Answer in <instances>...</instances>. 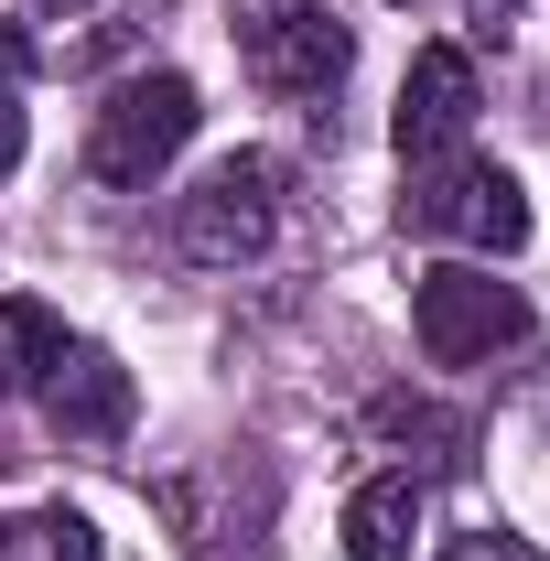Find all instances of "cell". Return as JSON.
I'll return each mask as SVG.
<instances>
[{"label":"cell","mask_w":550,"mask_h":561,"mask_svg":"<svg viewBox=\"0 0 550 561\" xmlns=\"http://www.w3.org/2000/svg\"><path fill=\"white\" fill-rule=\"evenodd\" d=\"M11 173H22V108L0 98V184H11Z\"/></svg>","instance_id":"13"},{"label":"cell","mask_w":550,"mask_h":561,"mask_svg":"<svg viewBox=\"0 0 550 561\" xmlns=\"http://www.w3.org/2000/svg\"><path fill=\"white\" fill-rule=\"evenodd\" d=\"M400 227H411V238H454V249H485V260H507V249H529V195H518V173L443 151V162H411Z\"/></svg>","instance_id":"4"},{"label":"cell","mask_w":550,"mask_h":561,"mask_svg":"<svg viewBox=\"0 0 550 561\" xmlns=\"http://www.w3.org/2000/svg\"><path fill=\"white\" fill-rule=\"evenodd\" d=\"M443 561H540V551H529L518 529H465V540H454Z\"/></svg>","instance_id":"11"},{"label":"cell","mask_w":550,"mask_h":561,"mask_svg":"<svg viewBox=\"0 0 550 561\" xmlns=\"http://www.w3.org/2000/svg\"><path fill=\"white\" fill-rule=\"evenodd\" d=\"M421 518H432V486H421L411 465H389V476H367V486L345 496V551L356 561H411Z\"/></svg>","instance_id":"8"},{"label":"cell","mask_w":550,"mask_h":561,"mask_svg":"<svg viewBox=\"0 0 550 561\" xmlns=\"http://www.w3.org/2000/svg\"><path fill=\"white\" fill-rule=\"evenodd\" d=\"M411 335H421L432 367H475V356H496V346H518V335H529V302H518V280L465 271V260H454V271H421Z\"/></svg>","instance_id":"5"},{"label":"cell","mask_w":550,"mask_h":561,"mask_svg":"<svg viewBox=\"0 0 550 561\" xmlns=\"http://www.w3.org/2000/svg\"><path fill=\"white\" fill-rule=\"evenodd\" d=\"M22 11H44V22H66V11H87V0H22Z\"/></svg>","instance_id":"14"},{"label":"cell","mask_w":550,"mask_h":561,"mask_svg":"<svg viewBox=\"0 0 550 561\" xmlns=\"http://www.w3.org/2000/svg\"><path fill=\"white\" fill-rule=\"evenodd\" d=\"M206 119V98H195V76L151 66L130 87H108V108H98V130H87V184H108V195H140L184 140Z\"/></svg>","instance_id":"3"},{"label":"cell","mask_w":550,"mask_h":561,"mask_svg":"<svg viewBox=\"0 0 550 561\" xmlns=\"http://www.w3.org/2000/svg\"><path fill=\"white\" fill-rule=\"evenodd\" d=\"M44 421H55V443H119L130 432V367L108 346H66V367L44 378Z\"/></svg>","instance_id":"7"},{"label":"cell","mask_w":550,"mask_h":561,"mask_svg":"<svg viewBox=\"0 0 550 561\" xmlns=\"http://www.w3.org/2000/svg\"><path fill=\"white\" fill-rule=\"evenodd\" d=\"M22 76H33V44H22V33H11V22H0V98H11V87H22Z\"/></svg>","instance_id":"12"},{"label":"cell","mask_w":550,"mask_h":561,"mask_svg":"<svg viewBox=\"0 0 550 561\" xmlns=\"http://www.w3.org/2000/svg\"><path fill=\"white\" fill-rule=\"evenodd\" d=\"M475 55L465 44H421L411 76H400V119H389V140H400V162H443V151H465V130H475Z\"/></svg>","instance_id":"6"},{"label":"cell","mask_w":550,"mask_h":561,"mask_svg":"<svg viewBox=\"0 0 550 561\" xmlns=\"http://www.w3.org/2000/svg\"><path fill=\"white\" fill-rule=\"evenodd\" d=\"M280 216H291V162L280 151H227V162H206V184L173 206V249L206 260V271H238V260H271Z\"/></svg>","instance_id":"2"},{"label":"cell","mask_w":550,"mask_h":561,"mask_svg":"<svg viewBox=\"0 0 550 561\" xmlns=\"http://www.w3.org/2000/svg\"><path fill=\"white\" fill-rule=\"evenodd\" d=\"M55 367H66V313L33 302V291H0V400L44 389Z\"/></svg>","instance_id":"9"},{"label":"cell","mask_w":550,"mask_h":561,"mask_svg":"<svg viewBox=\"0 0 550 561\" xmlns=\"http://www.w3.org/2000/svg\"><path fill=\"white\" fill-rule=\"evenodd\" d=\"M227 44L280 108H324L345 87V66H356V33L324 0H227Z\"/></svg>","instance_id":"1"},{"label":"cell","mask_w":550,"mask_h":561,"mask_svg":"<svg viewBox=\"0 0 550 561\" xmlns=\"http://www.w3.org/2000/svg\"><path fill=\"white\" fill-rule=\"evenodd\" d=\"M0 561H108V540L76 507H22V518H0Z\"/></svg>","instance_id":"10"}]
</instances>
